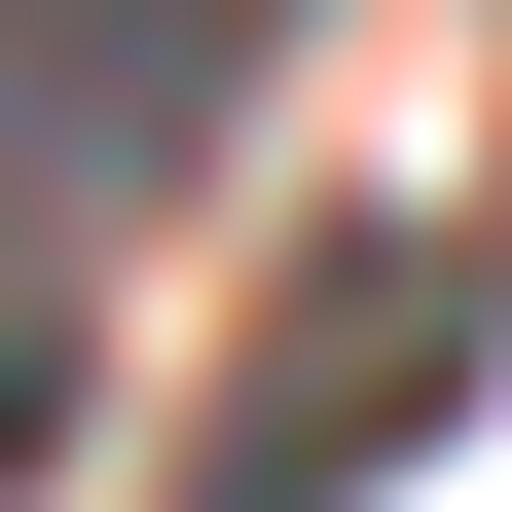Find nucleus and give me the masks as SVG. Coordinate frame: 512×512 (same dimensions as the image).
Here are the masks:
<instances>
[{
  "label": "nucleus",
  "instance_id": "nucleus-1",
  "mask_svg": "<svg viewBox=\"0 0 512 512\" xmlns=\"http://www.w3.org/2000/svg\"><path fill=\"white\" fill-rule=\"evenodd\" d=\"M439 403H476V220H330L256 293V403L183 439V512H366V476H439Z\"/></svg>",
  "mask_w": 512,
  "mask_h": 512
},
{
  "label": "nucleus",
  "instance_id": "nucleus-2",
  "mask_svg": "<svg viewBox=\"0 0 512 512\" xmlns=\"http://www.w3.org/2000/svg\"><path fill=\"white\" fill-rule=\"evenodd\" d=\"M256 37H293V0H0V183H37V220H147L256 110Z\"/></svg>",
  "mask_w": 512,
  "mask_h": 512
},
{
  "label": "nucleus",
  "instance_id": "nucleus-3",
  "mask_svg": "<svg viewBox=\"0 0 512 512\" xmlns=\"http://www.w3.org/2000/svg\"><path fill=\"white\" fill-rule=\"evenodd\" d=\"M0 476H74V330H37V256H0Z\"/></svg>",
  "mask_w": 512,
  "mask_h": 512
}]
</instances>
